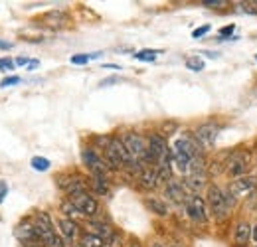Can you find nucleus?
I'll return each instance as SVG.
<instances>
[{"label":"nucleus","instance_id":"f257e3e1","mask_svg":"<svg viewBox=\"0 0 257 247\" xmlns=\"http://www.w3.org/2000/svg\"><path fill=\"white\" fill-rule=\"evenodd\" d=\"M147 162H155L157 166L170 162V151H168L166 139L159 133H153L149 137V158H147Z\"/></svg>","mask_w":257,"mask_h":247},{"label":"nucleus","instance_id":"f03ea898","mask_svg":"<svg viewBox=\"0 0 257 247\" xmlns=\"http://www.w3.org/2000/svg\"><path fill=\"white\" fill-rule=\"evenodd\" d=\"M206 200H208L210 212L214 214L216 219H224V217L227 216L229 204H227V200H225V194L216 184L208 186V190H206Z\"/></svg>","mask_w":257,"mask_h":247},{"label":"nucleus","instance_id":"7ed1b4c3","mask_svg":"<svg viewBox=\"0 0 257 247\" xmlns=\"http://www.w3.org/2000/svg\"><path fill=\"white\" fill-rule=\"evenodd\" d=\"M121 141L125 143L127 151L131 153L133 158L141 160V162H147L149 158V141H145V137L137 135V133H125L121 137Z\"/></svg>","mask_w":257,"mask_h":247},{"label":"nucleus","instance_id":"20e7f679","mask_svg":"<svg viewBox=\"0 0 257 247\" xmlns=\"http://www.w3.org/2000/svg\"><path fill=\"white\" fill-rule=\"evenodd\" d=\"M69 202L75 206V210L85 217H93L99 212V204L97 200L91 196V192H81V194H75L69 198Z\"/></svg>","mask_w":257,"mask_h":247},{"label":"nucleus","instance_id":"39448f33","mask_svg":"<svg viewBox=\"0 0 257 247\" xmlns=\"http://www.w3.org/2000/svg\"><path fill=\"white\" fill-rule=\"evenodd\" d=\"M247 166H249V155L239 151V153H233V155L227 158V162H225V172L235 180V178H239V176H245Z\"/></svg>","mask_w":257,"mask_h":247},{"label":"nucleus","instance_id":"423d86ee","mask_svg":"<svg viewBox=\"0 0 257 247\" xmlns=\"http://www.w3.org/2000/svg\"><path fill=\"white\" fill-rule=\"evenodd\" d=\"M218 135H220V129H218V125L214 123H204L194 131L196 143L200 147H204V149H212L216 145V141H218Z\"/></svg>","mask_w":257,"mask_h":247},{"label":"nucleus","instance_id":"0eeeda50","mask_svg":"<svg viewBox=\"0 0 257 247\" xmlns=\"http://www.w3.org/2000/svg\"><path fill=\"white\" fill-rule=\"evenodd\" d=\"M184 206H186V214L192 217L196 223H208V208L198 194H190V198Z\"/></svg>","mask_w":257,"mask_h":247},{"label":"nucleus","instance_id":"6e6552de","mask_svg":"<svg viewBox=\"0 0 257 247\" xmlns=\"http://www.w3.org/2000/svg\"><path fill=\"white\" fill-rule=\"evenodd\" d=\"M81 158H83V164L89 168V172H91L93 176H105V172H107L105 158H101L93 149H85V151L81 153Z\"/></svg>","mask_w":257,"mask_h":247},{"label":"nucleus","instance_id":"1a4fd4ad","mask_svg":"<svg viewBox=\"0 0 257 247\" xmlns=\"http://www.w3.org/2000/svg\"><path fill=\"white\" fill-rule=\"evenodd\" d=\"M253 188H255V176H247V174H245V176H239V178L231 180L227 192H229L231 196H245V194H249Z\"/></svg>","mask_w":257,"mask_h":247},{"label":"nucleus","instance_id":"9d476101","mask_svg":"<svg viewBox=\"0 0 257 247\" xmlns=\"http://www.w3.org/2000/svg\"><path fill=\"white\" fill-rule=\"evenodd\" d=\"M164 194H166V198H168L170 202H174V204H186L188 198H190V194H186L184 184H180V182H176V180H170V182L166 184Z\"/></svg>","mask_w":257,"mask_h":247},{"label":"nucleus","instance_id":"9b49d317","mask_svg":"<svg viewBox=\"0 0 257 247\" xmlns=\"http://www.w3.org/2000/svg\"><path fill=\"white\" fill-rule=\"evenodd\" d=\"M253 237V225L249 221H239L235 225V233H233V241L237 247H245L249 243V239Z\"/></svg>","mask_w":257,"mask_h":247},{"label":"nucleus","instance_id":"f8f14e48","mask_svg":"<svg viewBox=\"0 0 257 247\" xmlns=\"http://www.w3.org/2000/svg\"><path fill=\"white\" fill-rule=\"evenodd\" d=\"M58 225H60V231H62V235H64V241H67V243H73V241L79 237V225H77L73 219H69V217H60Z\"/></svg>","mask_w":257,"mask_h":247},{"label":"nucleus","instance_id":"ddd939ff","mask_svg":"<svg viewBox=\"0 0 257 247\" xmlns=\"http://www.w3.org/2000/svg\"><path fill=\"white\" fill-rule=\"evenodd\" d=\"M16 237L22 241V243H28V241H36L38 239V233H36V227H34V221L24 219L18 227H16ZM40 241V239H38Z\"/></svg>","mask_w":257,"mask_h":247},{"label":"nucleus","instance_id":"4468645a","mask_svg":"<svg viewBox=\"0 0 257 247\" xmlns=\"http://www.w3.org/2000/svg\"><path fill=\"white\" fill-rule=\"evenodd\" d=\"M139 182L145 190H155L159 184V174H157V168H143L139 172Z\"/></svg>","mask_w":257,"mask_h":247},{"label":"nucleus","instance_id":"2eb2a0df","mask_svg":"<svg viewBox=\"0 0 257 247\" xmlns=\"http://www.w3.org/2000/svg\"><path fill=\"white\" fill-rule=\"evenodd\" d=\"M89 231L99 235L101 239H105V243H109L113 239V229L107 225V223H101V221H89Z\"/></svg>","mask_w":257,"mask_h":247},{"label":"nucleus","instance_id":"dca6fc26","mask_svg":"<svg viewBox=\"0 0 257 247\" xmlns=\"http://www.w3.org/2000/svg\"><path fill=\"white\" fill-rule=\"evenodd\" d=\"M40 245L42 247H65V241L62 235H58L56 231H50L46 233L42 239H40Z\"/></svg>","mask_w":257,"mask_h":247},{"label":"nucleus","instance_id":"f3484780","mask_svg":"<svg viewBox=\"0 0 257 247\" xmlns=\"http://www.w3.org/2000/svg\"><path fill=\"white\" fill-rule=\"evenodd\" d=\"M79 243H81L83 247H105L107 245L105 239H101L99 235L91 233V231H85V233L79 237Z\"/></svg>","mask_w":257,"mask_h":247},{"label":"nucleus","instance_id":"a211bd4d","mask_svg":"<svg viewBox=\"0 0 257 247\" xmlns=\"http://www.w3.org/2000/svg\"><path fill=\"white\" fill-rule=\"evenodd\" d=\"M145 204H147V208L153 210L157 216H166V214H168V206H166L162 200H159V198H147Z\"/></svg>","mask_w":257,"mask_h":247},{"label":"nucleus","instance_id":"6ab92c4d","mask_svg":"<svg viewBox=\"0 0 257 247\" xmlns=\"http://www.w3.org/2000/svg\"><path fill=\"white\" fill-rule=\"evenodd\" d=\"M91 184H93V190H95L97 194H101V196H105L109 192V184H107L105 176H93L91 178Z\"/></svg>","mask_w":257,"mask_h":247},{"label":"nucleus","instance_id":"aec40b11","mask_svg":"<svg viewBox=\"0 0 257 247\" xmlns=\"http://www.w3.org/2000/svg\"><path fill=\"white\" fill-rule=\"evenodd\" d=\"M157 54H159V50H143V52L135 54V58H137L139 62H155Z\"/></svg>","mask_w":257,"mask_h":247},{"label":"nucleus","instance_id":"412c9836","mask_svg":"<svg viewBox=\"0 0 257 247\" xmlns=\"http://www.w3.org/2000/svg\"><path fill=\"white\" fill-rule=\"evenodd\" d=\"M186 67L192 69V71H202L204 69V60L200 56H192V58L186 60Z\"/></svg>","mask_w":257,"mask_h":247},{"label":"nucleus","instance_id":"4be33fe9","mask_svg":"<svg viewBox=\"0 0 257 247\" xmlns=\"http://www.w3.org/2000/svg\"><path fill=\"white\" fill-rule=\"evenodd\" d=\"M32 166L36 168V170H48L50 168V160L48 158H44V156H34L32 158Z\"/></svg>","mask_w":257,"mask_h":247},{"label":"nucleus","instance_id":"5701e85b","mask_svg":"<svg viewBox=\"0 0 257 247\" xmlns=\"http://www.w3.org/2000/svg\"><path fill=\"white\" fill-rule=\"evenodd\" d=\"M202 4L208 6V8H225V6H227L225 0H204Z\"/></svg>","mask_w":257,"mask_h":247},{"label":"nucleus","instance_id":"b1692460","mask_svg":"<svg viewBox=\"0 0 257 247\" xmlns=\"http://www.w3.org/2000/svg\"><path fill=\"white\" fill-rule=\"evenodd\" d=\"M62 210H64V214H67V216H71V217H73V216H81V214L75 210V206H73L71 202H69V204H67V202H65V204H62Z\"/></svg>","mask_w":257,"mask_h":247},{"label":"nucleus","instance_id":"393cba45","mask_svg":"<svg viewBox=\"0 0 257 247\" xmlns=\"http://www.w3.org/2000/svg\"><path fill=\"white\" fill-rule=\"evenodd\" d=\"M241 10L247 14H257V2H241Z\"/></svg>","mask_w":257,"mask_h":247},{"label":"nucleus","instance_id":"a878e982","mask_svg":"<svg viewBox=\"0 0 257 247\" xmlns=\"http://www.w3.org/2000/svg\"><path fill=\"white\" fill-rule=\"evenodd\" d=\"M16 83H20V77L12 75V77H4L0 85H2V87H10V85H16Z\"/></svg>","mask_w":257,"mask_h":247},{"label":"nucleus","instance_id":"bb28decb","mask_svg":"<svg viewBox=\"0 0 257 247\" xmlns=\"http://www.w3.org/2000/svg\"><path fill=\"white\" fill-rule=\"evenodd\" d=\"M91 60V56H73L71 58V63H75V65H83V63H87Z\"/></svg>","mask_w":257,"mask_h":247},{"label":"nucleus","instance_id":"cd10ccee","mask_svg":"<svg viewBox=\"0 0 257 247\" xmlns=\"http://www.w3.org/2000/svg\"><path fill=\"white\" fill-rule=\"evenodd\" d=\"M14 65H16V63L12 62V60H8V58H0V69H14Z\"/></svg>","mask_w":257,"mask_h":247},{"label":"nucleus","instance_id":"c85d7f7f","mask_svg":"<svg viewBox=\"0 0 257 247\" xmlns=\"http://www.w3.org/2000/svg\"><path fill=\"white\" fill-rule=\"evenodd\" d=\"M210 32V26L206 24V26H202V28H198V30H194L192 32V38H202L204 34H208Z\"/></svg>","mask_w":257,"mask_h":247},{"label":"nucleus","instance_id":"c756f323","mask_svg":"<svg viewBox=\"0 0 257 247\" xmlns=\"http://www.w3.org/2000/svg\"><path fill=\"white\" fill-rule=\"evenodd\" d=\"M233 30H235V26H233V24H229V26H224V28L220 30V36H224V38H227L229 34H233Z\"/></svg>","mask_w":257,"mask_h":247},{"label":"nucleus","instance_id":"7c9ffc66","mask_svg":"<svg viewBox=\"0 0 257 247\" xmlns=\"http://www.w3.org/2000/svg\"><path fill=\"white\" fill-rule=\"evenodd\" d=\"M6 192H8V188H6V184H4V182H0V202L4 200V196H6Z\"/></svg>","mask_w":257,"mask_h":247},{"label":"nucleus","instance_id":"2f4dec72","mask_svg":"<svg viewBox=\"0 0 257 247\" xmlns=\"http://www.w3.org/2000/svg\"><path fill=\"white\" fill-rule=\"evenodd\" d=\"M14 63H16V65H26V63H30V60H28V58H16Z\"/></svg>","mask_w":257,"mask_h":247},{"label":"nucleus","instance_id":"473e14b6","mask_svg":"<svg viewBox=\"0 0 257 247\" xmlns=\"http://www.w3.org/2000/svg\"><path fill=\"white\" fill-rule=\"evenodd\" d=\"M117 79L115 77H109V79H105V81H101V85H113Z\"/></svg>","mask_w":257,"mask_h":247},{"label":"nucleus","instance_id":"72a5a7b5","mask_svg":"<svg viewBox=\"0 0 257 247\" xmlns=\"http://www.w3.org/2000/svg\"><path fill=\"white\" fill-rule=\"evenodd\" d=\"M28 65H30V67H28V69H36V67H38V62H36V60H32V62L28 63Z\"/></svg>","mask_w":257,"mask_h":247},{"label":"nucleus","instance_id":"f704fd0d","mask_svg":"<svg viewBox=\"0 0 257 247\" xmlns=\"http://www.w3.org/2000/svg\"><path fill=\"white\" fill-rule=\"evenodd\" d=\"M0 48H12V44H8V42H0Z\"/></svg>","mask_w":257,"mask_h":247},{"label":"nucleus","instance_id":"c9c22d12","mask_svg":"<svg viewBox=\"0 0 257 247\" xmlns=\"http://www.w3.org/2000/svg\"><path fill=\"white\" fill-rule=\"evenodd\" d=\"M253 241L257 243V225H253Z\"/></svg>","mask_w":257,"mask_h":247},{"label":"nucleus","instance_id":"e433bc0d","mask_svg":"<svg viewBox=\"0 0 257 247\" xmlns=\"http://www.w3.org/2000/svg\"><path fill=\"white\" fill-rule=\"evenodd\" d=\"M128 247H143V245H141L139 241H133V243H131V245H128Z\"/></svg>","mask_w":257,"mask_h":247},{"label":"nucleus","instance_id":"4c0bfd02","mask_svg":"<svg viewBox=\"0 0 257 247\" xmlns=\"http://www.w3.org/2000/svg\"><path fill=\"white\" fill-rule=\"evenodd\" d=\"M151 247H164V245H162V243H159V241H155V243H153Z\"/></svg>","mask_w":257,"mask_h":247},{"label":"nucleus","instance_id":"58836bf2","mask_svg":"<svg viewBox=\"0 0 257 247\" xmlns=\"http://www.w3.org/2000/svg\"><path fill=\"white\" fill-rule=\"evenodd\" d=\"M73 247H83V245H81V243H75V245H73Z\"/></svg>","mask_w":257,"mask_h":247},{"label":"nucleus","instance_id":"ea45409f","mask_svg":"<svg viewBox=\"0 0 257 247\" xmlns=\"http://www.w3.org/2000/svg\"><path fill=\"white\" fill-rule=\"evenodd\" d=\"M28 247H42V245H28Z\"/></svg>","mask_w":257,"mask_h":247},{"label":"nucleus","instance_id":"a19ab883","mask_svg":"<svg viewBox=\"0 0 257 247\" xmlns=\"http://www.w3.org/2000/svg\"><path fill=\"white\" fill-rule=\"evenodd\" d=\"M255 178H257V170H255Z\"/></svg>","mask_w":257,"mask_h":247},{"label":"nucleus","instance_id":"79ce46f5","mask_svg":"<svg viewBox=\"0 0 257 247\" xmlns=\"http://www.w3.org/2000/svg\"><path fill=\"white\" fill-rule=\"evenodd\" d=\"M255 60H257V56H255Z\"/></svg>","mask_w":257,"mask_h":247}]
</instances>
